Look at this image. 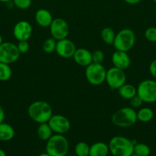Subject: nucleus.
Returning a JSON list of instances; mask_svg holds the SVG:
<instances>
[{"label":"nucleus","instance_id":"obj_1","mask_svg":"<svg viewBox=\"0 0 156 156\" xmlns=\"http://www.w3.org/2000/svg\"><path fill=\"white\" fill-rule=\"evenodd\" d=\"M29 117L37 123H47L53 115V109L49 103L44 101H36L28 108Z\"/></svg>","mask_w":156,"mask_h":156},{"label":"nucleus","instance_id":"obj_2","mask_svg":"<svg viewBox=\"0 0 156 156\" xmlns=\"http://www.w3.org/2000/svg\"><path fill=\"white\" fill-rule=\"evenodd\" d=\"M136 141L122 136H113L109 142V149L113 156H131Z\"/></svg>","mask_w":156,"mask_h":156},{"label":"nucleus","instance_id":"obj_3","mask_svg":"<svg viewBox=\"0 0 156 156\" xmlns=\"http://www.w3.org/2000/svg\"><path fill=\"white\" fill-rule=\"evenodd\" d=\"M111 121L113 125L118 127H131L138 121L137 113L134 108L125 107L113 113L111 117Z\"/></svg>","mask_w":156,"mask_h":156},{"label":"nucleus","instance_id":"obj_4","mask_svg":"<svg viewBox=\"0 0 156 156\" xmlns=\"http://www.w3.org/2000/svg\"><path fill=\"white\" fill-rule=\"evenodd\" d=\"M46 152L50 156H67L69 143L62 134H54L47 141Z\"/></svg>","mask_w":156,"mask_h":156},{"label":"nucleus","instance_id":"obj_5","mask_svg":"<svg viewBox=\"0 0 156 156\" xmlns=\"http://www.w3.org/2000/svg\"><path fill=\"white\" fill-rule=\"evenodd\" d=\"M136 40V34L132 29L123 28L116 33L113 45L116 50L128 52L135 46Z\"/></svg>","mask_w":156,"mask_h":156},{"label":"nucleus","instance_id":"obj_6","mask_svg":"<svg viewBox=\"0 0 156 156\" xmlns=\"http://www.w3.org/2000/svg\"><path fill=\"white\" fill-rule=\"evenodd\" d=\"M106 69L102 64L92 62L86 67L85 76L87 82L92 85L98 86L106 81Z\"/></svg>","mask_w":156,"mask_h":156},{"label":"nucleus","instance_id":"obj_7","mask_svg":"<svg viewBox=\"0 0 156 156\" xmlns=\"http://www.w3.org/2000/svg\"><path fill=\"white\" fill-rule=\"evenodd\" d=\"M137 94L145 103L156 102V81L145 79L142 81L137 87Z\"/></svg>","mask_w":156,"mask_h":156},{"label":"nucleus","instance_id":"obj_8","mask_svg":"<svg viewBox=\"0 0 156 156\" xmlns=\"http://www.w3.org/2000/svg\"><path fill=\"white\" fill-rule=\"evenodd\" d=\"M106 82L112 90H118L122 85L126 83V74L125 70L113 66L106 70Z\"/></svg>","mask_w":156,"mask_h":156},{"label":"nucleus","instance_id":"obj_9","mask_svg":"<svg viewBox=\"0 0 156 156\" xmlns=\"http://www.w3.org/2000/svg\"><path fill=\"white\" fill-rule=\"evenodd\" d=\"M20 52L17 44L12 42H3L0 45V62L12 64L20 57Z\"/></svg>","mask_w":156,"mask_h":156},{"label":"nucleus","instance_id":"obj_10","mask_svg":"<svg viewBox=\"0 0 156 156\" xmlns=\"http://www.w3.org/2000/svg\"><path fill=\"white\" fill-rule=\"evenodd\" d=\"M49 28H50L51 37L56 40L57 41L65 39L68 37L69 25L66 20H64V18H54L51 24L49 26Z\"/></svg>","mask_w":156,"mask_h":156},{"label":"nucleus","instance_id":"obj_11","mask_svg":"<svg viewBox=\"0 0 156 156\" xmlns=\"http://www.w3.org/2000/svg\"><path fill=\"white\" fill-rule=\"evenodd\" d=\"M47 123L53 133L56 134L64 135L70 130L71 126L68 118L62 114H53Z\"/></svg>","mask_w":156,"mask_h":156},{"label":"nucleus","instance_id":"obj_12","mask_svg":"<svg viewBox=\"0 0 156 156\" xmlns=\"http://www.w3.org/2000/svg\"><path fill=\"white\" fill-rule=\"evenodd\" d=\"M32 34V26L28 21H19L13 27V36L17 41H28Z\"/></svg>","mask_w":156,"mask_h":156},{"label":"nucleus","instance_id":"obj_13","mask_svg":"<svg viewBox=\"0 0 156 156\" xmlns=\"http://www.w3.org/2000/svg\"><path fill=\"white\" fill-rule=\"evenodd\" d=\"M76 50V47L75 44L68 38L57 41L55 52L61 57L65 58V59L73 57Z\"/></svg>","mask_w":156,"mask_h":156},{"label":"nucleus","instance_id":"obj_14","mask_svg":"<svg viewBox=\"0 0 156 156\" xmlns=\"http://www.w3.org/2000/svg\"><path fill=\"white\" fill-rule=\"evenodd\" d=\"M111 60L113 66L122 70L127 69L131 65V58L128 52L116 50L112 55Z\"/></svg>","mask_w":156,"mask_h":156},{"label":"nucleus","instance_id":"obj_15","mask_svg":"<svg viewBox=\"0 0 156 156\" xmlns=\"http://www.w3.org/2000/svg\"><path fill=\"white\" fill-rule=\"evenodd\" d=\"M73 59L77 65L83 67H87L93 62L92 52L85 48H78L73 54Z\"/></svg>","mask_w":156,"mask_h":156},{"label":"nucleus","instance_id":"obj_16","mask_svg":"<svg viewBox=\"0 0 156 156\" xmlns=\"http://www.w3.org/2000/svg\"><path fill=\"white\" fill-rule=\"evenodd\" d=\"M35 19L37 24L42 27H47L53 21V16L47 9H39L36 11Z\"/></svg>","mask_w":156,"mask_h":156},{"label":"nucleus","instance_id":"obj_17","mask_svg":"<svg viewBox=\"0 0 156 156\" xmlns=\"http://www.w3.org/2000/svg\"><path fill=\"white\" fill-rule=\"evenodd\" d=\"M110 149L109 146L103 142H96L90 146L89 156H107Z\"/></svg>","mask_w":156,"mask_h":156},{"label":"nucleus","instance_id":"obj_18","mask_svg":"<svg viewBox=\"0 0 156 156\" xmlns=\"http://www.w3.org/2000/svg\"><path fill=\"white\" fill-rule=\"evenodd\" d=\"M15 134V129L12 125L4 122L0 123V141H10L14 138Z\"/></svg>","mask_w":156,"mask_h":156},{"label":"nucleus","instance_id":"obj_19","mask_svg":"<svg viewBox=\"0 0 156 156\" xmlns=\"http://www.w3.org/2000/svg\"><path fill=\"white\" fill-rule=\"evenodd\" d=\"M119 96L125 100H128L132 98L137 94V88L132 84L125 83L117 90Z\"/></svg>","mask_w":156,"mask_h":156},{"label":"nucleus","instance_id":"obj_20","mask_svg":"<svg viewBox=\"0 0 156 156\" xmlns=\"http://www.w3.org/2000/svg\"><path fill=\"white\" fill-rule=\"evenodd\" d=\"M37 135L42 141H47L52 136L53 131L49 126L48 123H39V126L37 129Z\"/></svg>","mask_w":156,"mask_h":156},{"label":"nucleus","instance_id":"obj_21","mask_svg":"<svg viewBox=\"0 0 156 156\" xmlns=\"http://www.w3.org/2000/svg\"><path fill=\"white\" fill-rule=\"evenodd\" d=\"M137 120L142 123H148L154 117V111L150 108H142L136 111Z\"/></svg>","mask_w":156,"mask_h":156},{"label":"nucleus","instance_id":"obj_22","mask_svg":"<svg viewBox=\"0 0 156 156\" xmlns=\"http://www.w3.org/2000/svg\"><path fill=\"white\" fill-rule=\"evenodd\" d=\"M116 33L113 28L110 27H106L102 29L100 33V37L102 41L108 45H113L116 37Z\"/></svg>","mask_w":156,"mask_h":156},{"label":"nucleus","instance_id":"obj_23","mask_svg":"<svg viewBox=\"0 0 156 156\" xmlns=\"http://www.w3.org/2000/svg\"><path fill=\"white\" fill-rule=\"evenodd\" d=\"M12 76V70L9 64L0 62V81L6 82Z\"/></svg>","mask_w":156,"mask_h":156},{"label":"nucleus","instance_id":"obj_24","mask_svg":"<svg viewBox=\"0 0 156 156\" xmlns=\"http://www.w3.org/2000/svg\"><path fill=\"white\" fill-rule=\"evenodd\" d=\"M133 153L139 156H149L151 149L148 145L142 143H136L134 145Z\"/></svg>","mask_w":156,"mask_h":156},{"label":"nucleus","instance_id":"obj_25","mask_svg":"<svg viewBox=\"0 0 156 156\" xmlns=\"http://www.w3.org/2000/svg\"><path fill=\"white\" fill-rule=\"evenodd\" d=\"M90 146L85 142H79L76 144L74 152L76 156H89Z\"/></svg>","mask_w":156,"mask_h":156},{"label":"nucleus","instance_id":"obj_26","mask_svg":"<svg viewBox=\"0 0 156 156\" xmlns=\"http://www.w3.org/2000/svg\"><path fill=\"white\" fill-rule=\"evenodd\" d=\"M56 40L54 39L53 37H49L43 42L42 49L43 50H44V53L50 54V53L55 52V50H56Z\"/></svg>","mask_w":156,"mask_h":156},{"label":"nucleus","instance_id":"obj_27","mask_svg":"<svg viewBox=\"0 0 156 156\" xmlns=\"http://www.w3.org/2000/svg\"><path fill=\"white\" fill-rule=\"evenodd\" d=\"M145 39L151 43H156V27H150L145 30Z\"/></svg>","mask_w":156,"mask_h":156},{"label":"nucleus","instance_id":"obj_28","mask_svg":"<svg viewBox=\"0 0 156 156\" xmlns=\"http://www.w3.org/2000/svg\"><path fill=\"white\" fill-rule=\"evenodd\" d=\"M12 2L15 7L21 10H24L31 7L32 1V0H12Z\"/></svg>","mask_w":156,"mask_h":156},{"label":"nucleus","instance_id":"obj_29","mask_svg":"<svg viewBox=\"0 0 156 156\" xmlns=\"http://www.w3.org/2000/svg\"><path fill=\"white\" fill-rule=\"evenodd\" d=\"M105 59L104 53L100 50H96L92 52V60L94 63L102 64Z\"/></svg>","mask_w":156,"mask_h":156},{"label":"nucleus","instance_id":"obj_30","mask_svg":"<svg viewBox=\"0 0 156 156\" xmlns=\"http://www.w3.org/2000/svg\"><path fill=\"white\" fill-rule=\"evenodd\" d=\"M129 104H130V107L134 109H136V108H140L141 106L143 104V101L142 100L140 97H139L138 94H136V96L131 98L129 100Z\"/></svg>","mask_w":156,"mask_h":156},{"label":"nucleus","instance_id":"obj_31","mask_svg":"<svg viewBox=\"0 0 156 156\" xmlns=\"http://www.w3.org/2000/svg\"><path fill=\"white\" fill-rule=\"evenodd\" d=\"M17 47L18 49V51L21 54L26 53L29 50V43L28 41H18L17 44Z\"/></svg>","mask_w":156,"mask_h":156},{"label":"nucleus","instance_id":"obj_32","mask_svg":"<svg viewBox=\"0 0 156 156\" xmlns=\"http://www.w3.org/2000/svg\"><path fill=\"white\" fill-rule=\"evenodd\" d=\"M148 70H149L151 76L154 77V79H156V59L151 61L149 65V67H148Z\"/></svg>","mask_w":156,"mask_h":156},{"label":"nucleus","instance_id":"obj_33","mask_svg":"<svg viewBox=\"0 0 156 156\" xmlns=\"http://www.w3.org/2000/svg\"><path fill=\"white\" fill-rule=\"evenodd\" d=\"M5 117H6V114H5V111L3 109L2 106L0 105V123L4 122Z\"/></svg>","mask_w":156,"mask_h":156},{"label":"nucleus","instance_id":"obj_34","mask_svg":"<svg viewBox=\"0 0 156 156\" xmlns=\"http://www.w3.org/2000/svg\"><path fill=\"white\" fill-rule=\"evenodd\" d=\"M128 5H136L142 2V0H124Z\"/></svg>","mask_w":156,"mask_h":156},{"label":"nucleus","instance_id":"obj_35","mask_svg":"<svg viewBox=\"0 0 156 156\" xmlns=\"http://www.w3.org/2000/svg\"><path fill=\"white\" fill-rule=\"evenodd\" d=\"M0 156H7V155H6V152H5L4 150H2V149H0Z\"/></svg>","mask_w":156,"mask_h":156},{"label":"nucleus","instance_id":"obj_36","mask_svg":"<svg viewBox=\"0 0 156 156\" xmlns=\"http://www.w3.org/2000/svg\"><path fill=\"white\" fill-rule=\"evenodd\" d=\"M12 0H0V2H2V3H7L9 2H12Z\"/></svg>","mask_w":156,"mask_h":156},{"label":"nucleus","instance_id":"obj_37","mask_svg":"<svg viewBox=\"0 0 156 156\" xmlns=\"http://www.w3.org/2000/svg\"><path fill=\"white\" fill-rule=\"evenodd\" d=\"M38 156H50V155H48V154L47 153V152H44V153H41V154H40Z\"/></svg>","mask_w":156,"mask_h":156},{"label":"nucleus","instance_id":"obj_38","mask_svg":"<svg viewBox=\"0 0 156 156\" xmlns=\"http://www.w3.org/2000/svg\"><path fill=\"white\" fill-rule=\"evenodd\" d=\"M3 43V39H2V35L0 34V45H1Z\"/></svg>","mask_w":156,"mask_h":156},{"label":"nucleus","instance_id":"obj_39","mask_svg":"<svg viewBox=\"0 0 156 156\" xmlns=\"http://www.w3.org/2000/svg\"><path fill=\"white\" fill-rule=\"evenodd\" d=\"M131 156H139V155H136V154H134V153H133L132 155Z\"/></svg>","mask_w":156,"mask_h":156},{"label":"nucleus","instance_id":"obj_40","mask_svg":"<svg viewBox=\"0 0 156 156\" xmlns=\"http://www.w3.org/2000/svg\"><path fill=\"white\" fill-rule=\"evenodd\" d=\"M153 1H154V2H156V0H153Z\"/></svg>","mask_w":156,"mask_h":156}]
</instances>
